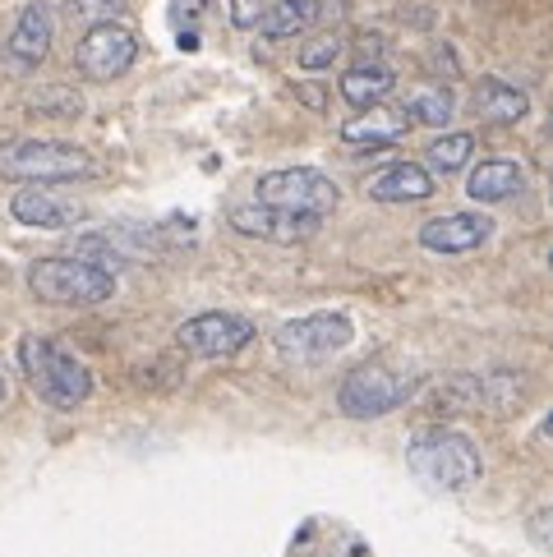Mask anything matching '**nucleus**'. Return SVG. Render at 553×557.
I'll return each mask as SVG.
<instances>
[{"mask_svg":"<svg viewBox=\"0 0 553 557\" xmlns=\"http://www.w3.org/2000/svg\"><path fill=\"white\" fill-rule=\"evenodd\" d=\"M19 369H24L28 387L56 410H74L93 396V369L51 336H24L19 342Z\"/></svg>","mask_w":553,"mask_h":557,"instance_id":"obj_1","label":"nucleus"},{"mask_svg":"<svg viewBox=\"0 0 553 557\" xmlns=\"http://www.w3.org/2000/svg\"><path fill=\"white\" fill-rule=\"evenodd\" d=\"M28 290L56 309H88L107 305L115 295V272L78 253H51L28 268Z\"/></svg>","mask_w":553,"mask_h":557,"instance_id":"obj_2","label":"nucleus"},{"mask_svg":"<svg viewBox=\"0 0 553 557\" xmlns=\"http://www.w3.org/2000/svg\"><path fill=\"white\" fill-rule=\"evenodd\" d=\"M406 461H410V470L420 474L425 484L447 488V493H462V488H470L484 474L480 447L470 443L466 433H457V429H425V433H415L410 447H406Z\"/></svg>","mask_w":553,"mask_h":557,"instance_id":"obj_3","label":"nucleus"},{"mask_svg":"<svg viewBox=\"0 0 553 557\" xmlns=\"http://www.w3.org/2000/svg\"><path fill=\"white\" fill-rule=\"evenodd\" d=\"M410 396H415V373L397 360H388V355H379V360L355 364L342 377L337 406H342L346 420H379V414L402 410Z\"/></svg>","mask_w":553,"mask_h":557,"instance_id":"obj_4","label":"nucleus"},{"mask_svg":"<svg viewBox=\"0 0 553 557\" xmlns=\"http://www.w3.org/2000/svg\"><path fill=\"white\" fill-rule=\"evenodd\" d=\"M0 175L28 185H51V181H88L97 175L93 157L61 138H10L0 144Z\"/></svg>","mask_w":553,"mask_h":557,"instance_id":"obj_5","label":"nucleus"},{"mask_svg":"<svg viewBox=\"0 0 553 557\" xmlns=\"http://www.w3.org/2000/svg\"><path fill=\"white\" fill-rule=\"evenodd\" d=\"M276 355L295 364H319L342 355L355 342V323L337 309H319V313H305V318H291V323L276 327Z\"/></svg>","mask_w":553,"mask_h":557,"instance_id":"obj_6","label":"nucleus"},{"mask_svg":"<svg viewBox=\"0 0 553 557\" xmlns=\"http://www.w3.org/2000/svg\"><path fill=\"white\" fill-rule=\"evenodd\" d=\"M337 181L314 166H286V171H268L259 175V185H254V203H268V208H286V212H314L323 216L337 208Z\"/></svg>","mask_w":553,"mask_h":557,"instance_id":"obj_7","label":"nucleus"},{"mask_svg":"<svg viewBox=\"0 0 553 557\" xmlns=\"http://www.w3.org/2000/svg\"><path fill=\"white\" fill-rule=\"evenodd\" d=\"M138 61V37L115 18V24H97L78 37L74 47V70L93 78V84H111Z\"/></svg>","mask_w":553,"mask_h":557,"instance_id":"obj_8","label":"nucleus"},{"mask_svg":"<svg viewBox=\"0 0 553 557\" xmlns=\"http://www.w3.org/2000/svg\"><path fill=\"white\" fill-rule=\"evenodd\" d=\"M254 342V323L241 313H226V309H208V313H194L175 327V346L185 355H199V360H222V355H235Z\"/></svg>","mask_w":553,"mask_h":557,"instance_id":"obj_9","label":"nucleus"},{"mask_svg":"<svg viewBox=\"0 0 553 557\" xmlns=\"http://www.w3.org/2000/svg\"><path fill=\"white\" fill-rule=\"evenodd\" d=\"M231 226L249 235V240H272V245H295L323 231V216L314 212H286V208H268V203H245L231 208Z\"/></svg>","mask_w":553,"mask_h":557,"instance_id":"obj_10","label":"nucleus"},{"mask_svg":"<svg viewBox=\"0 0 553 557\" xmlns=\"http://www.w3.org/2000/svg\"><path fill=\"white\" fill-rule=\"evenodd\" d=\"M493 235V222L484 212H447L420 226V245L429 253H470Z\"/></svg>","mask_w":553,"mask_h":557,"instance_id":"obj_11","label":"nucleus"},{"mask_svg":"<svg viewBox=\"0 0 553 557\" xmlns=\"http://www.w3.org/2000/svg\"><path fill=\"white\" fill-rule=\"evenodd\" d=\"M51 37H56V14H51V5H42V0H33V5L19 10L14 33H10L5 51H10V61H14V65L33 70V65H42V61H47Z\"/></svg>","mask_w":553,"mask_h":557,"instance_id":"obj_12","label":"nucleus"},{"mask_svg":"<svg viewBox=\"0 0 553 557\" xmlns=\"http://www.w3.org/2000/svg\"><path fill=\"white\" fill-rule=\"evenodd\" d=\"M10 216L19 226H37V231H65L74 222H84V208L70 198H56L47 189H19L10 198Z\"/></svg>","mask_w":553,"mask_h":557,"instance_id":"obj_13","label":"nucleus"},{"mask_svg":"<svg viewBox=\"0 0 553 557\" xmlns=\"http://www.w3.org/2000/svg\"><path fill=\"white\" fill-rule=\"evenodd\" d=\"M373 203H425L433 198V175L420 162H392L379 181H369Z\"/></svg>","mask_w":553,"mask_h":557,"instance_id":"obj_14","label":"nucleus"},{"mask_svg":"<svg viewBox=\"0 0 553 557\" xmlns=\"http://www.w3.org/2000/svg\"><path fill=\"white\" fill-rule=\"evenodd\" d=\"M466 189L476 203H507V198H517L526 189V171H521V162H512V157H489V162L470 171Z\"/></svg>","mask_w":553,"mask_h":557,"instance_id":"obj_15","label":"nucleus"},{"mask_svg":"<svg viewBox=\"0 0 553 557\" xmlns=\"http://www.w3.org/2000/svg\"><path fill=\"white\" fill-rule=\"evenodd\" d=\"M342 102L355 107V111H373L388 102V92L397 88V74H392L388 65H351L342 74Z\"/></svg>","mask_w":553,"mask_h":557,"instance_id":"obj_16","label":"nucleus"},{"mask_svg":"<svg viewBox=\"0 0 553 557\" xmlns=\"http://www.w3.org/2000/svg\"><path fill=\"white\" fill-rule=\"evenodd\" d=\"M530 111V97L521 88L503 84V78H480L476 84V115L484 125H517Z\"/></svg>","mask_w":553,"mask_h":557,"instance_id":"obj_17","label":"nucleus"},{"mask_svg":"<svg viewBox=\"0 0 553 557\" xmlns=\"http://www.w3.org/2000/svg\"><path fill=\"white\" fill-rule=\"evenodd\" d=\"M323 14H328L323 0H276V5L259 18V33L272 37V42H282V37H300V33H309Z\"/></svg>","mask_w":553,"mask_h":557,"instance_id":"obj_18","label":"nucleus"},{"mask_svg":"<svg viewBox=\"0 0 553 557\" xmlns=\"http://www.w3.org/2000/svg\"><path fill=\"white\" fill-rule=\"evenodd\" d=\"M470 152H476V138H470V134H439L425 148V162H429L425 171L429 175H457L470 162Z\"/></svg>","mask_w":553,"mask_h":557,"instance_id":"obj_19","label":"nucleus"},{"mask_svg":"<svg viewBox=\"0 0 553 557\" xmlns=\"http://www.w3.org/2000/svg\"><path fill=\"white\" fill-rule=\"evenodd\" d=\"M452 111H457V102H452L447 88H420L410 97V102L402 107L406 125H429V129H443L452 121Z\"/></svg>","mask_w":553,"mask_h":557,"instance_id":"obj_20","label":"nucleus"},{"mask_svg":"<svg viewBox=\"0 0 553 557\" xmlns=\"http://www.w3.org/2000/svg\"><path fill=\"white\" fill-rule=\"evenodd\" d=\"M406 129V115L397 111V115H383L379 107H373L369 115H360V121H351V125H342V138L346 144H392Z\"/></svg>","mask_w":553,"mask_h":557,"instance_id":"obj_21","label":"nucleus"},{"mask_svg":"<svg viewBox=\"0 0 553 557\" xmlns=\"http://www.w3.org/2000/svg\"><path fill=\"white\" fill-rule=\"evenodd\" d=\"M130 10V0H65V14L74 24L84 28H97V24H115Z\"/></svg>","mask_w":553,"mask_h":557,"instance_id":"obj_22","label":"nucleus"},{"mask_svg":"<svg viewBox=\"0 0 553 557\" xmlns=\"http://www.w3.org/2000/svg\"><path fill=\"white\" fill-rule=\"evenodd\" d=\"M337 55H342V42H337V37H323V42H314V47L300 51V65L305 70H323V65L337 61Z\"/></svg>","mask_w":553,"mask_h":557,"instance_id":"obj_23","label":"nucleus"},{"mask_svg":"<svg viewBox=\"0 0 553 557\" xmlns=\"http://www.w3.org/2000/svg\"><path fill=\"white\" fill-rule=\"evenodd\" d=\"M530 540H536L540 548H549V511H540L536 521H530Z\"/></svg>","mask_w":553,"mask_h":557,"instance_id":"obj_24","label":"nucleus"},{"mask_svg":"<svg viewBox=\"0 0 553 557\" xmlns=\"http://www.w3.org/2000/svg\"><path fill=\"white\" fill-rule=\"evenodd\" d=\"M0 401H5V373H0Z\"/></svg>","mask_w":553,"mask_h":557,"instance_id":"obj_25","label":"nucleus"}]
</instances>
